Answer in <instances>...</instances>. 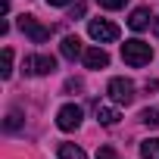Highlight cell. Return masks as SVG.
I'll use <instances>...</instances> for the list:
<instances>
[{
  "mask_svg": "<svg viewBox=\"0 0 159 159\" xmlns=\"http://www.w3.org/2000/svg\"><path fill=\"white\" fill-rule=\"evenodd\" d=\"M140 122L150 125V128H159V112H156V109H143V112H140Z\"/></svg>",
  "mask_w": 159,
  "mask_h": 159,
  "instance_id": "14",
  "label": "cell"
},
{
  "mask_svg": "<svg viewBox=\"0 0 159 159\" xmlns=\"http://www.w3.org/2000/svg\"><path fill=\"white\" fill-rule=\"evenodd\" d=\"M128 25H131L134 31H143V28L150 25V10H143V7H140V10H134V13H131V19H128Z\"/></svg>",
  "mask_w": 159,
  "mask_h": 159,
  "instance_id": "10",
  "label": "cell"
},
{
  "mask_svg": "<svg viewBox=\"0 0 159 159\" xmlns=\"http://www.w3.org/2000/svg\"><path fill=\"white\" fill-rule=\"evenodd\" d=\"M19 28L34 41V44H44V41H50V28L47 25H41L34 16H19Z\"/></svg>",
  "mask_w": 159,
  "mask_h": 159,
  "instance_id": "4",
  "label": "cell"
},
{
  "mask_svg": "<svg viewBox=\"0 0 159 159\" xmlns=\"http://www.w3.org/2000/svg\"><path fill=\"white\" fill-rule=\"evenodd\" d=\"M97 3H100L103 10H122V7L128 3V0H97Z\"/></svg>",
  "mask_w": 159,
  "mask_h": 159,
  "instance_id": "17",
  "label": "cell"
},
{
  "mask_svg": "<svg viewBox=\"0 0 159 159\" xmlns=\"http://www.w3.org/2000/svg\"><path fill=\"white\" fill-rule=\"evenodd\" d=\"M19 125H22V116H19V112H10V116H7V131H16Z\"/></svg>",
  "mask_w": 159,
  "mask_h": 159,
  "instance_id": "15",
  "label": "cell"
},
{
  "mask_svg": "<svg viewBox=\"0 0 159 159\" xmlns=\"http://www.w3.org/2000/svg\"><path fill=\"white\" fill-rule=\"evenodd\" d=\"M153 31H156V34H159V16H156V22H153Z\"/></svg>",
  "mask_w": 159,
  "mask_h": 159,
  "instance_id": "20",
  "label": "cell"
},
{
  "mask_svg": "<svg viewBox=\"0 0 159 159\" xmlns=\"http://www.w3.org/2000/svg\"><path fill=\"white\" fill-rule=\"evenodd\" d=\"M97 159H119V153H116V147H100Z\"/></svg>",
  "mask_w": 159,
  "mask_h": 159,
  "instance_id": "16",
  "label": "cell"
},
{
  "mask_svg": "<svg viewBox=\"0 0 159 159\" xmlns=\"http://www.w3.org/2000/svg\"><path fill=\"white\" fill-rule=\"evenodd\" d=\"M97 122L100 125H116L119 122V109H112L106 103H97Z\"/></svg>",
  "mask_w": 159,
  "mask_h": 159,
  "instance_id": "9",
  "label": "cell"
},
{
  "mask_svg": "<svg viewBox=\"0 0 159 159\" xmlns=\"http://www.w3.org/2000/svg\"><path fill=\"white\" fill-rule=\"evenodd\" d=\"M140 156H143V159H159V137L143 140V143H140Z\"/></svg>",
  "mask_w": 159,
  "mask_h": 159,
  "instance_id": "12",
  "label": "cell"
},
{
  "mask_svg": "<svg viewBox=\"0 0 159 159\" xmlns=\"http://www.w3.org/2000/svg\"><path fill=\"white\" fill-rule=\"evenodd\" d=\"M88 34L94 41H100V44H109V41L119 38V25H112L109 19H91L88 22Z\"/></svg>",
  "mask_w": 159,
  "mask_h": 159,
  "instance_id": "3",
  "label": "cell"
},
{
  "mask_svg": "<svg viewBox=\"0 0 159 159\" xmlns=\"http://www.w3.org/2000/svg\"><path fill=\"white\" fill-rule=\"evenodd\" d=\"M59 53L66 56V59H78V56H84V47H81V38L78 34H66L62 38V44H59Z\"/></svg>",
  "mask_w": 159,
  "mask_h": 159,
  "instance_id": "7",
  "label": "cell"
},
{
  "mask_svg": "<svg viewBox=\"0 0 159 159\" xmlns=\"http://www.w3.org/2000/svg\"><path fill=\"white\" fill-rule=\"evenodd\" d=\"M122 59L128 62V66H134V69H140V66H147L150 59H153V47L147 44V41H125L122 44Z\"/></svg>",
  "mask_w": 159,
  "mask_h": 159,
  "instance_id": "1",
  "label": "cell"
},
{
  "mask_svg": "<svg viewBox=\"0 0 159 159\" xmlns=\"http://www.w3.org/2000/svg\"><path fill=\"white\" fill-rule=\"evenodd\" d=\"M84 66L88 69H106L109 66V53L103 47H91V50H84Z\"/></svg>",
  "mask_w": 159,
  "mask_h": 159,
  "instance_id": "8",
  "label": "cell"
},
{
  "mask_svg": "<svg viewBox=\"0 0 159 159\" xmlns=\"http://www.w3.org/2000/svg\"><path fill=\"white\" fill-rule=\"evenodd\" d=\"M106 94H109V100H112V103L128 106V103L134 100V84L128 81V78H112L109 88H106Z\"/></svg>",
  "mask_w": 159,
  "mask_h": 159,
  "instance_id": "2",
  "label": "cell"
},
{
  "mask_svg": "<svg viewBox=\"0 0 159 159\" xmlns=\"http://www.w3.org/2000/svg\"><path fill=\"white\" fill-rule=\"evenodd\" d=\"M59 159H88L81 147H75V143H59Z\"/></svg>",
  "mask_w": 159,
  "mask_h": 159,
  "instance_id": "11",
  "label": "cell"
},
{
  "mask_svg": "<svg viewBox=\"0 0 159 159\" xmlns=\"http://www.w3.org/2000/svg\"><path fill=\"white\" fill-rule=\"evenodd\" d=\"M50 7H66V3H72V0H47Z\"/></svg>",
  "mask_w": 159,
  "mask_h": 159,
  "instance_id": "19",
  "label": "cell"
},
{
  "mask_svg": "<svg viewBox=\"0 0 159 159\" xmlns=\"http://www.w3.org/2000/svg\"><path fill=\"white\" fill-rule=\"evenodd\" d=\"M56 125L62 131H75L78 125H81V106H75V103H66L59 112H56Z\"/></svg>",
  "mask_w": 159,
  "mask_h": 159,
  "instance_id": "5",
  "label": "cell"
},
{
  "mask_svg": "<svg viewBox=\"0 0 159 159\" xmlns=\"http://www.w3.org/2000/svg\"><path fill=\"white\" fill-rule=\"evenodd\" d=\"M56 69V59L47 56V53H38V56H28L25 59V72L28 75H50Z\"/></svg>",
  "mask_w": 159,
  "mask_h": 159,
  "instance_id": "6",
  "label": "cell"
},
{
  "mask_svg": "<svg viewBox=\"0 0 159 159\" xmlns=\"http://www.w3.org/2000/svg\"><path fill=\"white\" fill-rule=\"evenodd\" d=\"M84 13H88V7H84V3H75V7H72V16H69V19H81Z\"/></svg>",
  "mask_w": 159,
  "mask_h": 159,
  "instance_id": "18",
  "label": "cell"
},
{
  "mask_svg": "<svg viewBox=\"0 0 159 159\" xmlns=\"http://www.w3.org/2000/svg\"><path fill=\"white\" fill-rule=\"evenodd\" d=\"M0 75H3V78H10V75H13V50H10V47H3V62H0Z\"/></svg>",
  "mask_w": 159,
  "mask_h": 159,
  "instance_id": "13",
  "label": "cell"
}]
</instances>
